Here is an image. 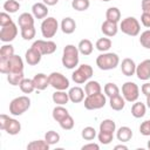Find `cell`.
Instances as JSON below:
<instances>
[{"instance_id":"1","label":"cell","mask_w":150,"mask_h":150,"mask_svg":"<svg viewBox=\"0 0 150 150\" xmlns=\"http://www.w3.org/2000/svg\"><path fill=\"white\" fill-rule=\"evenodd\" d=\"M79 48L74 45H67L63 48L62 54V64L67 69H74L79 64Z\"/></svg>"},{"instance_id":"2","label":"cell","mask_w":150,"mask_h":150,"mask_svg":"<svg viewBox=\"0 0 150 150\" xmlns=\"http://www.w3.org/2000/svg\"><path fill=\"white\" fill-rule=\"evenodd\" d=\"M120 57L116 53H103L96 57V66L101 70H110L118 66Z\"/></svg>"},{"instance_id":"3","label":"cell","mask_w":150,"mask_h":150,"mask_svg":"<svg viewBox=\"0 0 150 150\" xmlns=\"http://www.w3.org/2000/svg\"><path fill=\"white\" fill-rule=\"evenodd\" d=\"M30 107V100L28 96H19L11 101L9 103V112L14 116H20L26 112Z\"/></svg>"},{"instance_id":"4","label":"cell","mask_w":150,"mask_h":150,"mask_svg":"<svg viewBox=\"0 0 150 150\" xmlns=\"http://www.w3.org/2000/svg\"><path fill=\"white\" fill-rule=\"evenodd\" d=\"M120 29L122 30V33H124L129 36H137L141 30V25L136 18L128 16L121 21Z\"/></svg>"},{"instance_id":"5","label":"cell","mask_w":150,"mask_h":150,"mask_svg":"<svg viewBox=\"0 0 150 150\" xmlns=\"http://www.w3.org/2000/svg\"><path fill=\"white\" fill-rule=\"evenodd\" d=\"M105 103H107V98L102 93L87 95V97L84 98V108L88 110L101 109L105 105Z\"/></svg>"},{"instance_id":"6","label":"cell","mask_w":150,"mask_h":150,"mask_svg":"<svg viewBox=\"0 0 150 150\" xmlns=\"http://www.w3.org/2000/svg\"><path fill=\"white\" fill-rule=\"evenodd\" d=\"M93 68L89 64H81L73 74H71V80L77 83V84H81V83H84L87 82L91 76H93Z\"/></svg>"},{"instance_id":"7","label":"cell","mask_w":150,"mask_h":150,"mask_svg":"<svg viewBox=\"0 0 150 150\" xmlns=\"http://www.w3.org/2000/svg\"><path fill=\"white\" fill-rule=\"evenodd\" d=\"M57 29H59V22L55 18L49 16L47 19H43L41 23V33L43 38H47V39L53 38L56 34Z\"/></svg>"},{"instance_id":"8","label":"cell","mask_w":150,"mask_h":150,"mask_svg":"<svg viewBox=\"0 0 150 150\" xmlns=\"http://www.w3.org/2000/svg\"><path fill=\"white\" fill-rule=\"evenodd\" d=\"M49 77V84L55 89V90H66L69 88V80L61 73L53 71L48 75Z\"/></svg>"},{"instance_id":"9","label":"cell","mask_w":150,"mask_h":150,"mask_svg":"<svg viewBox=\"0 0 150 150\" xmlns=\"http://www.w3.org/2000/svg\"><path fill=\"white\" fill-rule=\"evenodd\" d=\"M122 95L128 102H136L139 96V88L135 82H125L122 86Z\"/></svg>"},{"instance_id":"10","label":"cell","mask_w":150,"mask_h":150,"mask_svg":"<svg viewBox=\"0 0 150 150\" xmlns=\"http://www.w3.org/2000/svg\"><path fill=\"white\" fill-rule=\"evenodd\" d=\"M32 48L36 49L41 55H49L56 50V43L50 40H36L32 45Z\"/></svg>"},{"instance_id":"11","label":"cell","mask_w":150,"mask_h":150,"mask_svg":"<svg viewBox=\"0 0 150 150\" xmlns=\"http://www.w3.org/2000/svg\"><path fill=\"white\" fill-rule=\"evenodd\" d=\"M16 35H18V27H16V25L14 22L1 27L0 40L2 42H11L16 38Z\"/></svg>"},{"instance_id":"12","label":"cell","mask_w":150,"mask_h":150,"mask_svg":"<svg viewBox=\"0 0 150 150\" xmlns=\"http://www.w3.org/2000/svg\"><path fill=\"white\" fill-rule=\"evenodd\" d=\"M136 75L138 80H142V81H146L150 79V59H146L142 61L139 64H137Z\"/></svg>"},{"instance_id":"13","label":"cell","mask_w":150,"mask_h":150,"mask_svg":"<svg viewBox=\"0 0 150 150\" xmlns=\"http://www.w3.org/2000/svg\"><path fill=\"white\" fill-rule=\"evenodd\" d=\"M136 63L132 59H129V57H125L122 60V63H121V71L125 75V76H132L136 74Z\"/></svg>"},{"instance_id":"14","label":"cell","mask_w":150,"mask_h":150,"mask_svg":"<svg viewBox=\"0 0 150 150\" xmlns=\"http://www.w3.org/2000/svg\"><path fill=\"white\" fill-rule=\"evenodd\" d=\"M118 26H117V22H112V21H109V20H105L102 26H101V30L102 33L108 36V38H111V36H115L118 32Z\"/></svg>"},{"instance_id":"15","label":"cell","mask_w":150,"mask_h":150,"mask_svg":"<svg viewBox=\"0 0 150 150\" xmlns=\"http://www.w3.org/2000/svg\"><path fill=\"white\" fill-rule=\"evenodd\" d=\"M8 66H9V73H20L23 71V61L19 55H13L8 59Z\"/></svg>"},{"instance_id":"16","label":"cell","mask_w":150,"mask_h":150,"mask_svg":"<svg viewBox=\"0 0 150 150\" xmlns=\"http://www.w3.org/2000/svg\"><path fill=\"white\" fill-rule=\"evenodd\" d=\"M32 80H33V83L35 86V89H38V90H45L48 86H50L49 84V77L43 73L36 74Z\"/></svg>"},{"instance_id":"17","label":"cell","mask_w":150,"mask_h":150,"mask_svg":"<svg viewBox=\"0 0 150 150\" xmlns=\"http://www.w3.org/2000/svg\"><path fill=\"white\" fill-rule=\"evenodd\" d=\"M32 13L34 15V18L36 19H43L47 16L48 14V8L47 5L43 2H35L32 6Z\"/></svg>"},{"instance_id":"18","label":"cell","mask_w":150,"mask_h":150,"mask_svg":"<svg viewBox=\"0 0 150 150\" xmlns=\"http://www.w3.org/2000/svg\"><path fill=\"white\" fill-rule=\"evenodd\" d=\"M41 57H42V55L36 50V49H34V48H29L27 52H26V54H25V59H26V62L29 64V66H35V64H38L40 61H41Z\"/></svg>"},{"instance_id":"19","label":"cell","mask_w":150,"mask_h":150,"mask_svg":"<svg viewBox=\"0 0 150 150\" xmlns=\"http://www.w3.org/2000/svg\"><path fill=\"white\" fill-rule=\"evenodd\" d=\"M84 90L80 87H73L69 89L68 95H69V101H71L73 103H79L82 102L84 100Z\"/></svg>"},{"instance_id":"20","label":"cell","mask_w":150,"mask_h":150,"mask_svg":"<svg viewBox=\"0 0 150 150\" xmlns=\"http://www.w3.org/2000/svg\"><path fill=\"white\" fill-rule=\"evenodd\" d=\"M21 130V124L19 121H16L15 118H8L6 125H5V131L9 135H18Z\"/></svg>"},{"instance_id":"21","label":"cell","mask_w":150,"mask_h":150,"mask_svg":"<svg viewBox=\"0 0 150 150\" xmlns=\"http://www.w3.org/2000/svg\"><path fill=\"white\" fill-rule=\"evenodd\" d=\"M76 29V22L74 19L71 18H64L62 19L61 21V30L64 33V34H71L74 33Z\"/></svg>"},{"instance_id":"22","label":"cell","mask_w":150,"mask_h":150,"mask_svg":"<svg viewBox=\"0 0 150 150\" xmlns=\"http://www.w3.org/2000/svg\"><path fill=\"white\" fill-rule=\"evenodd\" d=\"M18 23H19L20 28L32 27V26H34V15L30 13H22L18 18Z\"/></svg>"},{"instance_id":"23","label":"cell","mask_w":150,"mask_h":150,"mask_svg":"<svg viewBox=\"0 0 150 150\" xmlns=\"http://www.w3.org/2000/svg\"><path fill=\"white\" fill-rule=\"evenodd\" d=\"M116 137H117V139H118L120 142H122V143L128 142V141H130L131 137H132V130H131L129 127H125V125H124V127H121V128H118V130H117Z\"/></svg>"},{"instance_id":"24","label":"cell","mask_w":150,"mask_h":150,"mask_svg":"<svg viewBox=\"0 0 150 150\" xmlns=\"http://www.w3.org/2000/svg\"><path fill=\"white\" fill-rule=\"evenodd\" d=\"M52 98H53V102L56 103L57 105H63V104L68 103V101H69V95H68V93H66L64 90H56V91L53 94Z\"/></svg>"},{"instance_id":"25","label":"cell","mask_w":150,"mask_h":150,"mask_svg":"<svg viewBox=\"0 0 150 150\" xmlns=\"http://www.w3.org/2000/svg\"><path fill=\"white\" fill-rule=\"evenodd\" d=\"M109 103H110V108H111L112 110L120 111V110H122V109L124 108V105H125V100H124V97H122V96L118 94V95H116V96L110 97Z\"/></svg>"},{"instance_id":"26","label":"cell","mask_w":150,"mask_h":150,"mask_svg":"<svg viewBox=\"0 0 150 150\" xmlns=\"http://www.w3.org/2000/svg\"><path fill=\"white\" fill-rule=\"evenodd\" d=\"M145 111H146V107L144 103L142 102H135L131 107V115L135 117V118H141L145 115Z\"/></svg>"},{"instance_id":"27","label":"cell","mask_w":150,"mask_h":150,"mask_svg":"<svg viewBox=\"0 0 150 150\" xmlns=\"http://www.w3.org/2000/svg\"><path fill=\"white\" fill-rule=\"evenodd\" d=\"M79 52L82 54V55H90L93 53V43L90 40L88 39H83L79 42Z\"/></svg>"},{"instance_id":"28","label":"cell","mask_w":150,"mask_h":150,"mask_svg":"<svg viewBox=\"0 0 150 150\" xmlns=\"http://www.w3.org/2000/svg\"><path fill=\"white\" fill-rule=\"evenodd\" d=\"M101 84L97 81H88L84 86V91L86 95H93V94H97L101 93Z\"/></svg>"},{"instance_id":"29","label":"cell","mask_w":150,"mask_h":150,"mask_svg":"<svg viewBox=\"0 0 150 150\" xmlns=\"http://www.w3.org/2000/svg\"><path fill=\"white\" fill-rule=\"evenodd\" d=\"M68 115H69L68 110H67L64 107H62V105H56V107L53 109V118H54L56 122L62 121V120L66 118Z\"/></svg>"},{"instance_id":"30","label":"cell","mask_w":150,"mask_h":150,"mask_svg":"<svg viewBox=\"0 0 150 150\" xmlns=\"http://www.w3.org/2000/svg\"><path fill=\"white\" fill-rule=\"evenodd\" d=\"M27 149L28 150H48L49 144L46 142V139H38V141H33L28 143Z\"/></svg>"},{"instance_id":"31","label":"cell","mask_w":150,"mask_h":150,"mask_svg":"<svg viewBox=\"0 0 150 150\" xmlns=\"http://www.w3.org/2000/svg\"><path fill=\"white\" fill-rule=\"evenodd\" d=\"M105 18L109 21L112 22H118L121 20V12L117 7H109L105 12Z\"/></svg>"},{"instance_id":"32","label":"cell","mask_w":150,"mask_h":150,"mask_svg":"<svg viewBox=\"0 0 150 150\" xmlns=\"http://www.w3.org/2000/svg\"><path fill=\"white\" fill-rule=\"evenodd\" d=\"M95 47H96L97 50L105 53V52H108V50L110 49V47H111V40H110L109 38H101V39H98V40L96 41Z\"/></svg>"},{"instance_id":"33","label":"cell","mask_w":150,"mask_h":150,"mask_svg":"<svg viewBox=\"0 0 150 150\" xmlns=\"http://www.w3.org/2000/svg\"><path fill=\"white\" fill-rule=\"evenodd\" d=\"M19 87H20L21 91L25 93V94H30L35 89V86L33 83V80H30V79H23L21 81V83L19 84Z\"/></svg>"},{"instance_id":"34","label":"cell","mask_w":150,"mask_h":150,"mask_svg":"<svg viewBox=\"0 0 150 150\" xmlns=\"http://www.w3.org/2000/svg\"><path fill=\"white\" fill-rule=\"evenodd\" d=\"M23 79H25L23 71H20V73H8V76H7V81L12 86H19Z\"/></svg>"},{"instance_id":"35","label":"cell","mask_w":150,"mask_h":150,"mask_svg":"<svg viewBox=\"0 0 150 150\" xmlns=\"http://www.w3.org/2000/svg\"><path fill=\"white\" fill-rule=\"evenodd\" d=\"M100 130L101 131H108V132H112L116 130V124L112 120H103L101 123H100Z\"/></svg>"},{"instance_id":"36","label":"cell","mask_w":150,"mask_h":150,"mask_svg":"<svg viewBox=\"0 0 150 150\" xmlns=\"http://www.w3.org/2000/svg\"><path fill=\"white\" fill-rule=\"evenodd\" d=\"M89 6H90L89 0H73L71 1V7L75 11H79V12L87 11L89 8Z\"/></svg>"},{"instance_id":"37","label":"cell","mask_w":150,"mask_h":150,"mask_svg":"<svg viewBox=\"0 0 150 150\" xmlns=\"http://www.w3.org/2000/svg\"><path fill=\"white\" fill-rule=\"evenodd\" d=\"M20 8V4L18 0H7L4 4V9L7 13H16Z\"/></svg>"},{"instance_id":"38","label":"cell","mask_w":150,"mask_h":150,"mask_svg":"<svg viewBox=\"0 0 150 150\" xmlns=\"http://www.w3.org/2000/svg\"><path fill=\"white\" fill-rule=\"evenodd\" d=\"M104 94L110 98V97L116 96V95L120 94V88H118L115 83L109 82V83H107V84L104 86Z\"/></svg>"},{"instance_id":"39","label":"cell","mask_w":150,"mask_h":150,"mask_svg":"<svg viewBox=\"0 0 150 150\" xmlns=\"http://www.w3.org/2000/svg\"><path fill=\"white\" fill-rule=\"evenodd\" d=\"M45 139L49 145H53V144H56V143L60 142V135L54 130H49V131L46 132Z\"/></svg>"},{"instance_id":"40","label":"cell","mask_w":150,"mask_h":150,"mask_svg":"<svg viewBox=\"0 0 150 150\" xmlns=\"http://www.w3.org/2000/svg\"><path fill=\"white\" fill-rule=\"evenodd\" d=\"M14 55V47L12 45H4L0 48V59H9Z\"/></svg>"},{"instance_id":"41","label":"cell","mask_w":150,"mask_h":150,"mask_svg":"<svg viewBox=\"0 0 150 150\" xmlns=\"http://www.w3.org/2000/svg\"><path fill=\"white\" fill-rule=\"evenodd\" d=\"M81 136H82V138L86 139V141H93V139L96 137V130H95V128H93V127H86V128L82 129Z\"/></svg>"},{"instance_id":"42","label":"cell","mask_w":150,"mask_h":150,"mask_svg":"<svg viewBox=\"0 0 150 150\" xmlns=\"http://www.w3.org/2000/svg\"><path fill=\"white\" fill-rule=\"evenodd\" d=\"M97 137H98V141H100V143H101V144L107 145V144L111 143V141H112V138H114V134H112V132L101 131V130H100V132H98Z\"/></svg>"},{"instance_id":"43","label":"cell","mask_w":150,"mask_h":150,"mask_svg":"<svg viewBox=\"0 0 150 150\" xmlns=\"http://www.w3.org/2000/svg\"><path fill=\"white\" fill-rule=\"evenodd\" d=\"M35 33H36V30H35V28H34V26H32V27H26V28H21V36H22V39L23 40H32L34 36H35Z\"/></svg>"},{"instance_id":"44","label":"cell","mask_w":150,"mask_h":150,"mask_svg":"<svg viewBox=\"0 0 150 150\" xmlns=\"http://www.w3.org/2000/svg\"><path fill=\"white\" fill-rule=\"evenodd\" d=\"M139 43L142 45V47H144L146 49H150V29H146L141 34Z\"/></svg>"},{"instance_id":"45","label":"cell","mask_w":150,"mask_h":150,"mask_svg":"<svg viewBox=\"0 0 150 150\" xmlns=\"http://www.w3.org/2000/svg\"><path fill=\"white\" fill-rule=\"evenodd\" d=\"M59 123H60V127H61L63 130H70V129L74 128V124H75L74 118H73L70 115H68L66 118H63V120L60 121Z\"/></svg>"},{"instance_id":"46","label":"cell","mask_w":150,"mask_h":150,"mask_svg":"<svg viewBox=\"0 0 150 150\" xmlns=\"http://www.w3.org/2000/svg\"><path fill=\"white\" fill-rule=\"evenodd\" d=\"M139 132L143 136H150V120L144 121L141 125H139Z\"/></svg>"},{"instance_id":"47","label":"cell","mask_w":150,"mask_h":150,"mask_svg":"<svg viewBox=\"0 0 150 150\" xmlns=\"http://www.w3.org/2000/svg\"><path fill=\"white\" fill-rule=\"evenodd\" d=\"M12 22H13V20H12V18L9 16V14L7 12H2L0 14V25H1V27L2 26H7V25H9Z\"/></svg>"},{"instance_id":"48","label":"cell","mask_w":150,"mask_h":150,"mask_svg":"<svg viewBox=\"0 0 150 150\" xmlns=\"http://www.w3.org/2000/svg\"><path fill=\"white\" fill-rule=\"evenodd\" d=\"M0 71L2 74H8L9 73L8 59H0Z\"/></svg>"},{"instance_id":"49","label":"cell","mask_w":150,"mask_h":150,"mask_svg":"<svg viewBox=\"0 0 150 150\" xmlns=\"http://www.w3.org/2000/svg\"><path fill=\"white\" fill-rule=\"evenodd\" d=\"M141 22L144 27L146 28H150V14L148 13H142L141 15Z\"/></svg>"},{"instance_id":"50","label":"cell","mask_w":150,"mask_h":150,"mask_svg":"<svg viewBox=\"0 0 150 150\" xmlns=\"http://www.w3.org/2000/svg\"><path fill=\"white\" fill-rule=\"evenodd\" d=\"M142 11L143 13H148L150 14V0H142Z\"/></svg>"},{"instance_id":"51","label":"cell","mask_w":150,"mask_h":150,"mask_svg":"<svg viewBox=\"0 0 150 150\" xmlns=\"http://www.w3.org/2000/svg\"><path fill=\"white\" fill-rule=\"evenodd\" d=\"M8 118H9V116H7L5 114L0 115V129L1 130H5V125H6L7 121H8Z\"/></svg>"},{"instance_id":"52","label":"cell","mask_w":150,"mask_h":150,"mask_svg":"<svg viewBox=\"0 0 150 150\" xmlns=\"http://www.w3.org/2000/svg\"><path fill=\"white\" fill-rule=\"evenodd\" d=\"M141 91H142L145 96L150 95V83H149V82L143 83V84H142V87H141Z\"/></svg>"},{"instance_id":"53","label":"cell","mask_w":150,"mask_h":150,"mask_svg":"<svg viewBox=\"0 0 150 150\" xmlns=\"http://www.w3.org/2000/svg\"><path fill=\"white\" fill-rule=\"evenodd\" d=\"M88 149H95V150H98L100 149V145L96 144V143H88V144H84L82 146V150H88Z\"/></svg>"},{"instance_id":"54","label":"cell","mask_w":150,"mask_h":150,"mask_svg":"<svg viewBox=\"0 0 150 150\" xmlns=\"http://www.w3.org/2000/svg\"><path fill=\"white\" fill-rule=\"evenodd\" d=\"M43 1V4H46L47 6H54V5H56L57 2H59V0H42Z\"/></svg>"},{"instance_id":"55","label":"cell","mask_w":150,"mask_h":150,"mask_svg":"<svg viewBox=\"0 0 150 150\" xmlns=\"http://www.w3.org/2000/svg\"><path fill=\"white\" fill-rule=\"evenodd\" d=\"M114 149H115V150H120V149H122V150H127L128 146H127V145H123V144H118V145H116Z\"/></svg>"},{"instance_id":"56","label":"cell","mask_w":150,"mask_h":150,"mask_svg":"<svg viewBox=\"0 0 150 150\" xmlns=\"http://www.w3.org/2000/svg\"><path fill=\"white\" fill-rule=\"evenodd\" d=\"M146 105H148V108L150 109V95L146 96Z\"/></svg>"},{"instance_id":"57","label":"cell","mask_w":150,"mask_h":150,"mask_svg":"<svg viewBox=\"0 0 150 150\" xmlns=\"http://www.w3.org/2000/svg\"><path fill=\"white\" fill-rule=\"evenodd\" d=\"M148 148H149V150H150V141L148 142Z\"/></svg>"},{"instance_id":"58","label":"cell","mask_w":150,"mask_h":150,"mask_svg":"<svg viewBox=\"0 0 150 150\" xmlns=\"http://www.w3.org/2000/svg\"><path fill=\"white\" fill-rule=\"evenodd\" d=\"M102 1H105L107 2V1H111V0H102Z\"/></svg>"},{"instance_id":"59","label":"cell","mask_w":150,"mask_h":150,"mask_svg":"<svg viewBox=\"0 0 150 150\" xmlns=\"http://www.w3.org/2000/svg\"><path fill=\"white\" fill-rule=\"evenodd\" d=\"M19 1H20V0H19Z\"/></svg>"}]
</instances>
